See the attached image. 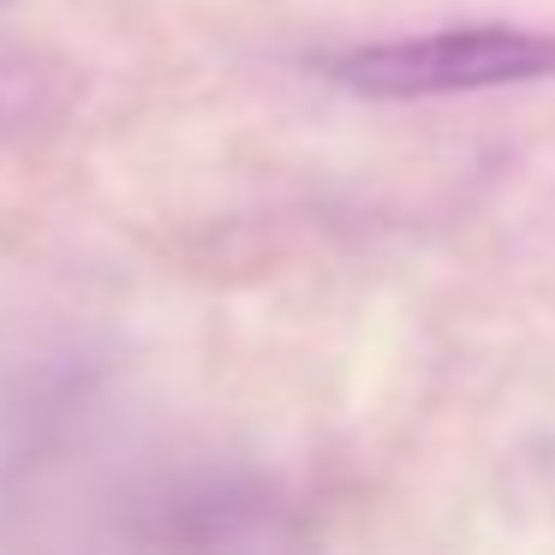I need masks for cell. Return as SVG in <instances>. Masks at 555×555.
<instances>
[{"label":"cell","mask_w":555,"mask_h":555,"mask_svg":"<svg viewBox=\"0 0 555 555\" xmlns=\"http://www.w3.org/2000/svg\"><path fill=\"white\" fill-rule=\"evenodd\" d=\"M550 73H555V37L502 30V25L442 30V37H412V42H376V49H352L328 66L335 85L359 90V96H383V102L526 85V78H550Z\"/></svg>","instance_id":"1"}]
</instances>
